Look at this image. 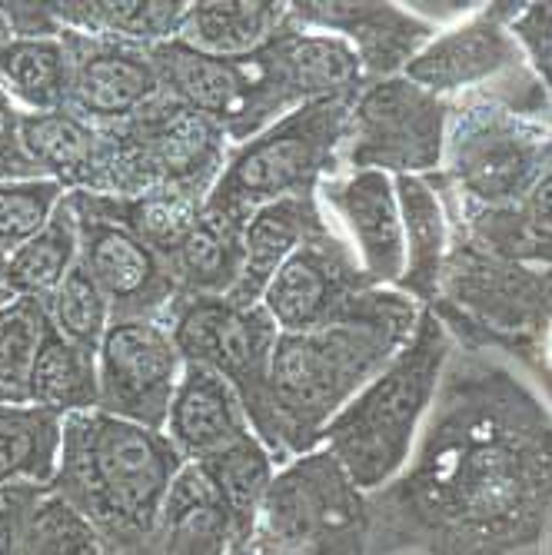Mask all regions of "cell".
Segmentation results:
<instances>
[{
    "label": "cell",
    "instance_id": "7c38bea8",
    "mask_svg": "<svg viewBox=\"0 0 552 555\" xmlns=\"http://www.w3.org/2000/svg\"><path fill=\"white\" fill-rule=\"evenodd\" d=\"M370 286L357 254L326 223L280 267L264 289V310L280 333H310L354 313Z\"/></svg>",
    "mask_w": 552,
    "mask_h": 555
},
{
    "label": "cell",
    "instance_id": "7bdbcfd3",
    "mask_svg": "<svg viewBox=\"0 0 552 555\" xmlns=\"http://www.w3.org/2000/svg\"><path fill=\"white\" fill-rule=\"evenodd\" d=\"M11 299H14V293H11V289H8L4 283H0V307H8Z\"/></svg>",
    "mask_w": 552,
    "mask_h": 555
},
{
    "label": "cell",
    "instance_id": "7a4b0ae2",
    "mask_svg": "<svg viewBox=\"0 0 552 555\" xmlns=\"http://www.w3.org/2000/svg\"><path fill=\"white\" fill-rule=\"evenodd\" d=\"M423 310L399 289H370L339 323L310 333H280L267 410L254 423L277 466L323 446L326 426L410 343Z\"/></svg>",
    "mask_w": 552,
    "mask_h": 555
},
{
    "label": "cell",
    "instance_id": "9c48e42d",
    "mask_svg": "<svg viewBox=\"0 0 552 555\" xmlns=\"http://www.w3.org/2000/svg\"><path fill=\"white\" fill-rule=\"evenodd\" d=\"M449 100L386 77L360 90L349 107L339 170H376L386 177H433L442 170Z\"/></svg>",
    "mask_w": 552,
    "mask_h": 555
},
{
    "label": "cell",
    "instance_id": "8992f818",
    "mask_svg": "<svg viewBox=\"0 0 552 555\" xmlns=\"http://www.w3.org/2000/svg\"><path fill=\"white\" fill-rule=\"evenodd\" d=\"M552 170V124L523 117L489 96L449 104L439 186L460 204L506 210Z\"/></svg>",
    "mask_w": 552,
    "mask_h": 555
},
{
    "label": "cell",
    "instance_id": "1f68e13d",
    "mask_svg": "<svg viewBox=\"0 0 552 555\" xmlns=\"http://www.w3.org/2000/svg\"><path fill=\"white\" fill-rule=\"evenodd\" d=\"M200 469H204V476L220 492L223 506L236 526V535L254 539V526H257V516L264 506V495L280 469L267 452V446L257 439V433H249L236 446L217 452L214 460L200 463Z\"/></svg>",
    "mask_w": 552,
    "mask_h": 555
},
{
    "label": "cell",
    "instance_id": "e575fe53",
    "mask_svg": "<svg viewBox=\"0 0 552 555\" xmlns=\"http://www.w3.org/2000/svg\"><path fill=\"white\" fill-rule=\"evenodd\" d=\"M21 555H107V545L64 499L43 492L30 513Z\"/></svg>",
    "mask_w": 552,
    "mask_h": 555
},
{
    "label": "cell",
    "instance_id": "30bf717a",
    "mask_svg": "<svg viewBox=\"0 0 552 555\" xmlns=\"http://www.w3.org/2000/svg\"><path fill=\"white\" fill-rule=\"evenodd\" d=\"M183 363L207 366L223 376L243 399L254 426L267 410L270 363L280 339L264 302H233L227 296H187L164 317Z\"/></svg>",
    "mask_w": 552,
    "mask_h": 555
},
{
    "label": "cell",
    "instance_id": "5bb4252c",
    "mask_svg": "<svg viewBox=\"0 0 552 555\" xmlns=\"http://www.w3.org/2000/svg\"><path fill=\"white\" fill-rule=\"evenodd\" d=\"M61 40L70 64L67 111L93 127L130 120L164 90L146 47H130L80 30H64Z\"/></svg>",
    "mask_w": 552,
    "mask_h": 555
},
{
    "label": "cell",
    "instance_id": "5b68a950",
    "mask_svg": "<svg viewBox=\"0 0 552 555\" xmlns=\"http://www.w3.org/2000/svg\"><path fill=\"white\" fill-rule=\"evenodd\" d=\"M230 150L233 143L220 124L161 90L130 120L100 127V167L87 193H183L207 199Z\"/></svg>",
    "mask_w": 552,
    "mask_h": 555
},
{
    "label": "cell",
    "instance_id": "d6a6232c",
    "mask_svg": "<svg viewBox=\"0 0 552 555\" xmlns=\"http://www.w3.org/2000/svg\"><path fill=\"white\" fill-rule=\"evenodd\" d=\"M47 313L64 339L77 343L80 349L93 352V357L100 352V343H104V336L114 323L111 299L97 286V280L90 276V270L80 260L64 276V283L54 289V296L47 299Z\"/></svg>",
    "mask_w": 552,
    "mask_h": 555
},
{
    "label": "cell",
    "instance_id": "f1b7e54d",
    "mask_svg": "<svg viewBox=\"0 0 552 555\" xmlns=\"http://www.w3.org/2000/svg\"><path fill=\"white\" fill-rule=\"evenodd\" d=\"M100 383H97V357L77 343L64 339L54 323L43 336L34 366L27 373V402L43 406L57 416L90 413L97 410Z\"/></svg>",
    "mask_w": 552,
    "mask_h": 555
},
{
    "label": "cell",
    "instance_id": "8fae6325",
    "mask_svg": "<svg viewBox=\"0 0 552 555\" xmlns=\"http://www.w3.org/2000/svg\"><path fill=\"white\" fill-rule=\"evenodd\" d=\"M183 366L164 320H114L97 352V410L164 433Z\"/></svg>",
    "mask_w": 552,
    "mask_h": 555
},
{
    "label": "cell",
    "instance_id": "ac0fdd59",
    "mask_svg": "<svg viewBox=\"0 0 552 555\" xmlns=\"http://www.w3.org/2000/svg\"><path fill=\"white\" fill-rule=\"evenodd\" d=\"M433 183L439 186L436 177ZM439 193L453 233L479 243L483 249L503 260L552 273V170L529 190L526 199H519L516 207L506 210H483V207L460 204L442 186Z\"/></svg>",
    "mask_w": 552,
    "mask_h": 555
},
{
    "label": "cell",
    "instance_id": "cb8c5ba5",
    "mask_svg": "<svg viewBox=\"0 0 552 555\" xmlns=\"http://www.w3.org/2000/svg\"><path fill=\"white\" fill-rule=\"evenodd\" d=\"M246 217L204 199L196 227L170 257L180 299L187 296H230L243 273Z\"/></svg>",
    "mask_w": 552,
    "mask_h": 555
},
{
    "label": "cell",
    "instance_id": "83f0119b",
    "mask_svg": "<svg viewBox=\"0 0 552 555\" xmlns=\"http://www.w3.org/2000/svg\"><path fill=\"white\" fill-rule=\"evenodd\" d=\"M64 416L34 402H0V486H54Z\"/></svg>",
    "mask_w": 552,
    "mask_h": 555
},
{
    "label": "cell",
    "instance_id": "8d00e7d4",
    "mask_svg": "<svg viewBox=\"0 0 552 555\" xmlns=\"http://www.w3.org/2000/svg\"><path fill=\"white\" fill-rule=\"evenodd\" d=\"M510 34L552 96V4H516L510 17Z\"/></svg>",
    "mask_w": 552,
    "mask_h": 555
},
{
    "label": "cell",
    "instance_id": "603a6c76",
    "mask_svg": "<svg viewBox=\"0 0 552 555\" xmlns=\"http://www.w3.org/2000/svg\"><path fill=\"white\" fill-rule=\"evenodd\" d=\"M290 24V4L277 0H200L187 4L177 40L200 54L240 61L257 54Z\"/></svg>",
    "mask_w": 552,
    "mask_h": 555
},
{
    "label": "cell",
    "instance_id": "3957f363",
    "mask_svg": "<svg viewBox=\"0 0 552 555\" xmlns=\"http://www.w3.org/2000/svg\"><path fill=\"white\" fill-rule=\"evenodd\" d=\"M187 460L167 433L100 410L64 420L54 495L100 535L104 545L146 548L157 539L167 492Z\"/></svg>",
    "mask_w": 552,
    "mask_h": 555
},
{
    "label": "cell",
    "instance_id": "836d02e7",
    "mask_svg": "<svg viewBox=\"0 0 552 555\" xmlns=\"http://www.w3.org/2000/svg\"><path fill=\"white\" fill-rule=\"evenodd\" d=\"M67 190L57 180H0V273L14 249L34 240L64 204Z\"/></svg>",
    "mask_w": 552,
    "mask_h": 555
},
{
    "label": "cell",
    "instance_id": "277c9868",
    "mask_svg": "<svg viewBox=\"0 0 552 555\" xmlns=\"http://www.w3.org/2000/svg\"><path fill=\"white\" fill-rule=\"evenodd\" d=\"M453 349L457 339L442 320L423 310L410 343L326 426L323 449L360 492L389 486L410 463Z\"/></svg>",
    "mask_w": 552,
    "mask_h": 555
},
{
    "label": "cell",
    "instance_id": "4dcf8cb0",
    "mask_svg": "<svg viewBox=\"0 0 552 555\" xmlns=\"http://www.w3.org/2000/svg\"><path fill=\"white\" fill-rule=\"evenodd\" d=\"M77 260H80V227L70 199L64 196V204L50 217V223L11 254L4 273H0V283L14 296L50 299L64 283V276L77 267Z\"/></svg>",
    "mask_w": 552,
    "mask_h": 555
},
{
    "label": "cell",
    "instance_id": "52a82bcc",
    "mask_svg": "<svg viewBox=\"0 0 552 555\" xmlns=\"http://www.w3.org/2000/svg\"><path fill=\"white\" fill-rule=\"evenodd\" d=\"M349 107L354 104L339 100L299 107L254 140L233 146L207 199L249 220L277 199L317 196L320 183L339 173Z\"/></svg>",
    "mask_w": 552,
    "mask_h": 555
},
{
    "label": "cell",
    "instance_id": "ab89813d",
    "mask_svg": "<svg viewBox=\"0 0 552 555\" xmlns=\"http://www.w3.org/2000/svg\"><path fill=\"white\" fill-rule=\"evenodd\" d=\"M230 555H257L254 552V539H236L233 548H230Z\"/></svg>",
    "mask_w": 552,
    "mask_h": 555
},
{
    "label": "cell",
    "instance_id": "484cf974",
    "mask_svg": "<svg viewBox=\"0 0 552 555\" xmlns=\"http://www.w3.org/2000/svg\"><path fill=\"white\" fill-rule=\"evenodd\" d=\"M67 196H70L74 207H80L87 214H97V217H107V220L120 223L124 230H130L140 243H146L167 263L180 249V243L190 236V230L196 227L200 210H204V199L183 196V193L111 196V193L74 190Z\"/></svg>",
    "mask_w": 552,
    "mask_h": 555
},
{
    "label": "cell",
    "instance_id": "b9f144b4",
    "mask_svg": "<svg viewBox=\"0 0 552 555\" xmlns=\"http://www.w3.org/2000/svg\"><path fill=\"white\" fill-rule=\"evenodd\" d=\"M0 389H4V392H11V396H14V399H17V402H27V396H24V392H21V389H14V386H11V383H4V379H0Z\"/></svg>",
    "mask_w": 552,
    "mask_h": 555
},
{
    "label": "cell",
    "instance_id": "7402d4cb",
    "mask_svg": "<svg viewBox=\"0 0 552 555\" xmlns=\"http://www.w3.org/2000/svg\"><path fill=\"white\" fill-rule=\"evenodd\" d=\"M236 539V526L220 492L204 469L187 463L164 502L154 539L157 555H230Z\"/></svg>",
    "mask_w": 552,
    "mask_h": 555
},
{
    "label": "cell",
    "instance_id": "9a60e30c",
    "mask_svg": "<svg viewBox=\"0 0 552 555\" xmlns=\"http://www.w3.org/2000/svg\"><path fill=\"white\" fill-rule=\"evenodd\" d=\"M74 214L80 227V263L111 299L114 320H164L180 299L170 263L120 223L80 207H74Z\"/></svg>",
    "mask_w": 552,
    "mask_h": 555
},
{
    "label": "cell",
    "instance_id": "d590c367",
    "mask_svg": "<svg viewBox=\"0 0 552 555\" xmlns=\"http://www.w3.org/2000/svg\"><path fill=\"white\" fill-rule=\"evenodd\" d=\"M47 333H50L47 299L14 296L8 307H0V379L21 389L24 396H27V373Z\"/></svg>",
    "mask_w": 552,
    "mask_h": 555
},
{
    "label": "cell",
    "instance_id": "e0dca14e",
    "mask_svg": "<svg viewBox=\"0 0 552 555\" xmlns=\"http://www.w3.org/2000/svg\"><path fill=\"white\" fill-rule=\"evenodd\" d=\"M164 433L187 463L200 466L246 439L254 426L246 420L243 399L223 376L207 366L187 363Z\"/></svg>",
    "mask_w": 552,
    "mask_h": 555
},
{
    "label": "cell",
    "instance_id": "44dd1931",
    "mask_svg": "<svg viewBox=\"0 0 552 555\" xmlns=\"http://www.w3.org/2000/svg\"><path fill=\"white\" fill-rule=\"evenodd\" d=\"M396 199L407 243V270L396 289L429 310L439 296L446 257L453 246V227H449L442 193L433 177H396Z\"/></svg>",
    "mask_w": 552,
    "mask_h": 555
},
{
    "label": "cell",
    "instance_id": "6da1fadb",
    "mask_svg": "<svg viewBox=\"0 0 552 555\" xmlns=\"http://www.w3.org/2000/svg\"><path fill=\"white\" fill-rule=\"evenodd\" d=\"M370 555H513L552 513V413L489 349H453L413 456L367 495Z\"/></svg>",
    "mask_w": 552,
    "mask_h": 555
},
{
    "label": "cell",
    "instance_id": "d4e9b609",
    "mask_svg": "<svg viewBox=\"0 0 552 555\" xmlns=\"http://www.w3.org/2000/svg\"><path fill=\"white\" fill-rule=\"evenodd\" d=\"M21 150L43 180H57L67 193L93 190L100 167V127L74 111H21Z\"/></svg>",
    "mask_w": 552,
    "mask_h": 555
},
{
    "label": "cell",
    "instance_id": "60d3db41",
    "mask_svg": "<svg viewBox=\"0 0 552 555\" xmlns=\"http://www.w3.org/2000/svg\"><path fill=\"white\" fill-rule=\"evenodd\" d=\"M11 40H14V30H11L8 17H4V14H0V47H4V43H11Z\"/></svg>",
    "mask_w": 552,
    "mask_h": 555
},
{
    "label": "cell",
    "instance_id": "ba28073f",
    "mask_svg": "<svg viewBox=\"0 0 552 555\" xmlns=\"http://www.w3.org/2000/svg\"><path fill=\"white\" fill-rule=\"evenodd\" d=\"M257 555H370V502L320 446L277 469L254 526Z\"/></svg>",
    "mask_w": 552,
    "mask_h": 555
},
{
    "label": "cell",
    "instance_id": "d6986e66",
    "mask_svg": "<svg viewBox=\"0 0 552 555\" xmlns=\"http://www.w3.org/2000/svg\"><path fill=\"white\" fill-rule=\"evenodd\" d=\"M146 50H150V61L157 67L164 93L180 100L183 107L220 124L233 143L246 114V100H249L246 57L240 61L210 57L180 43L177 37L157 47H146Z\"/></svg>",
    "mask_w": 552,
    "mask_h": 555
},
{
    "label": "cell",
    "instance_id": "2e32d148",
    "mask_svg": "<svg viewBox=\"0 0 552 555\" xmlns=\"http://www.w3.org/2000/svg\"><path fill=\"white\" fill-rule=\"evenodd\" d=\"M290 14L299 27L343 37L357 50L367 83L399 77L407 64L436 37L439 27L416 17L399 4H370V0H296Z\"/></svg>",
    "mask_w": 552,
    "mask_h": 555
},
{
    "label": "cell",
    "instance_id": "f35d334b",
    "mask_svg": "<svg viewBox=\"0 0 552 555\" xmlns=\"http://www.w3.org/2000/svg\"><path fill=\"white\" fill-rule=\"evenodd\" d=\"M40 177L21 150V107L0 90V180Z\"/></svg>",
    "mask_w": 552,
    "mask_h": 555
},
{
    "label": "cell",
    "instance_id": "4316f807",
    "mask_svg": "<svg viewBox=\"0 0 552 555\" xmlns=\"http://www.w3.org/2000/svg\"><path fill=\"white\" fill-rule=\"evenodd\" d=\"M183 11V0H57L50 4L61 30H80L130 47H157L174 40Z\"/></svg>",
    "mask_w": 552,
    "mask_h": 555
},
{
    "label": "cell",
    "instance_id": "ffe728a7",
    "mask_svg": "<svg viewBox=\"0 0 552 555\" xmlns=\"http://www.w3.org/2000/svg\"><path fill=\"white\" fill-rule=\"evenodd\" d=\"M326 214L317 196H293L260 207L246 220L243 233V273L236 289L227 296L233 302H260L280 267L304 246L313 233L326 227Z\"/></svg>",
    "mask_w": 552,
    "mask_h": 555
},
{
    "label": "cell",
    "instance_id": "4fadbf2b",
    "mask_svg": "<svg viewBox=\"0 0 552 555\" xmlns=\"http://www.w3.org/2000/svg\"><path fill=\"white\" fill-rule=\"evenodd\" d=\"M326 220L357 254L370 286L396 289L407 270L396 180L376 170H339L317 190Z\"/></svg>",
    "mask_w": 552,
    "mask_h": 555
},
{
    "label": "cell",
    "instance_id": "74e56055",
    "mask_svg": "<svg viewBox=\"0 0 552 555\" xmlns=\"http://www.w3.org/2000/svg\"><path fill=\"white\" fill-rule=\"evenodd\" d=\"M40 486H0V555H21V542L30 522Z\"/></svg>",
    "mask_w": 552,
    "mask_h": 555
},
{
    "label": "cell",
    "instance_id": "f546056e",
    "mask_svg": "<svg viewBox=\"0 0 552 555\" xmlns=\"http://www.w3.org/2000/svg\"><path fill=\"white\" fill-rule=\"evenodd\" d=\"M67 47L61 37H14L0 47V90L24 114L67 107Z\"/></svg>",
    "mask_w": 552,
    "mask_h": 555
}]
</instances>
